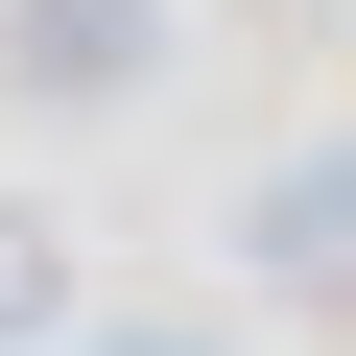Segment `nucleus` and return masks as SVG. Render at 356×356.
I'll return each mask as SVG.
<instances>
[{"label":"nucleus","instance_id":"obj_1","mask_svg":"<svg viewBox=\"0 0 356 356\" xmlns=\"http://www.w3.org/2000/svg\"><path fill=\"white\" fill-rule=\"evenodd\" d=\"M166 0H0V95L24 119H119V95H166Z\"/></svg>","mask_w":356,"mask_h":356},{"label":"nucleus","instance_id":"obj_2","mask_svg":"<svg viewBox=\"0 0 356 356\" xmlns=\"http://www.w3.org/2000/svg\"><path fill=\"white\" fill-rule=\"evenodd\" d=\"M238 261H261L285 309H356V143H309V166H261V191H238Z\"/></svg>","mask_w":356,"mask_h":356},{"label":"nucleus","instance_id":"obj_3","mask_svg":"<svg viewBox=\"0 0 356 356\" xmlns=\"http://www.w3.org/2000/svg\"><path fill=\"white\" fill-rule=\"evenodd\" d=\"M72 332V238H48V191H0V356H48Z\"/></svg>","mask_w":356,"mask_h":356},{"label":"nucleus","instance_id":"obj_4","mask_svg":"<svg viewBox=\"0 0 356 356\" xmlns=\"http://www.w3.org/2000/svg\"><path fill=\"white\" fill-rule=\"evenodd\" d=\"M48 356H238V332H48Z\"/></svg>","mask_w":356,"mask_h":356}]
</instances>
